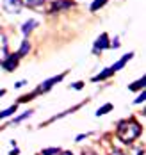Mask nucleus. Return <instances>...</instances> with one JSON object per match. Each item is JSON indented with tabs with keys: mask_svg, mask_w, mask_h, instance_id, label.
<instances>
[{
	"mask_svg": "<svg viewBox=\"0 0 146 155\" xmlns=\"http://www.w3.org/2000/svg\"><path fill=\"white\" fill-rule=\"evenodd\" d=\"M59 153V148H47L43 150V155H57Z\"/></svg>",
	"mask_w": 146,
	"mask_h": 155,
	"instance_id": "17",
	"label": "nucleus"
},
{
	"mask_svg": "<svg viewBox=\"0 0 146 155\" xmlns=\"http://www.w3.org/2000/svg\"><path fill=\"white\" fill-rule=\"evenodd\" d=\"M132 57H134V54H132V52H130V54H125V55H123L119 61L116 62V64H112V66H111V70H112V71H118V70H121V68H123V66H125V64H127V62L132 59Z\"/></svg>",
	"mask_w": 146,
	"mask_h": 155,
	"instance_id": "7",
	"label": "nucleus"
},
{
	"mask_svg": "<svg viewBox=\"0 0 146 155\" xmlns=\"http://www.w3.org/2000/svg\"><path fill=\"white\" fill-rule=\"evenodd\" d=\"M23 2V5H29V7H41L43 4H45V0H21Z\"/></svg>",
	"mask_w": 146,
	"mask_h": 155,
	"instance_id": "13",
	"label": "nucleus"
},
{
	"mask_svg": "<svg viewBox=\"0 0 146 155\" xmlns=\"http://www.w3.org/2000/svg\"><path fill=\"white\" fill-rule=\"evenodd\" d=\"M144 82H146V78L144 77H141L137 82H134V84H130V91H137V89H143L144 87Z\"/></svg>",
	"mask_w": 146,
	"mask_h": 155,
	"instance_id": "12",
	"label": "nucleus"
},
{
	"mask_svg": "<svg viewBox=\"0 0 146 155\" xmlns=\"http://www.w3.org/2000/svg\"><path fill=\"white\" fill-rule=\"evenodd\" d=\"M111 47H112V48H118V47H119V39H118V38H116V39H112V45H111Z\"/></svg>",
	"mask_w": 146,
	"mask_h": 155,
	"instance_id": "20",
	"label": "nucleus"
},
{
	"mask_svg": "<svg viewBox=\"0 0 146 155\" xmlns=\"http://www.w3.org/2000/svg\"><path fill=\"white\" fill-rule=\"evenodd\" d=\"M112 73H114V71L111 70V68H105V70H103V71H102L100 75H96V77H93V82H100V80H105L107 77H111Z\"/></svg>",
	"mask_w": 146,
	"mask_h": 155,
	"instance_id": "11",
	"label": "nucleus"
},
{
	"mask_svg": "<svg viewBox=\"0 0 146 155\" xmlns=\"http://www.w3.org/2000/svg\"><path fill=\"white\" fill-rule=\"evenodd\" d=\"M105 48H109V36L107 34H100V38H98L96 41H95V45H93V52L95 54H100Z\"/></svg>",
	"mask_w": 146,
	"mask_h": 155,
	"instance_id": "4",
	"label": "nucleus"
},
{
	"mask_svg": "<svg viewBox=\"0 0 146 155\" xmlns=\"http://www.w3.org/2000/svg\"><path fill=\"white\" fill-rule=\"evenodd\" d=\"M63 155H73V153H71V152H64Z\"/></svg>",
	"mask_w": 146,
	"mask_h": 155,
	"instance_id": "24",
	"label": "nucleus"
},
{
	"mask_svg": "<svg viewBox=\"0 0 146 155\" xmlns=\"http://www.w3.org/2000/svg\"><path fill=\"white\" fill-rule=\"evenodd\" d=\"M21 5H23L21 0H4V7H5V11H9V13H20Z\"/></svg>",
	"mask_w": 146,
	"mask_h": 155,
	"instance_id": "6",
	"label": "nucleus"
},
{
	"mask_svg": "<svg viewBox=\"0 0 146 155\" xmlns=\"http://www.w3.org/2000/svg\"><path fill=\"white\" fill-rule=\"evenodd\" d=\"M71 87H73V89H82V87H84V82H75Z\"/></svg>",
	"mask_w": 146,
	"mask_h": 155,
	"instance_id": "19",
	"label": "nucleus"
},
{
	"mask_svg": "<svg viewBox=\"0 0 146 155\" xmlns=\"http://www.w3.org/2000/svg\"><path fill=\"white\" fill-rule=\"evenodd\" d=\"M16 112V105H11L9 109H5V110H2L0 112V120H4V118H9L11 114H15Z\"/></svg>",
	"mask_w": 146,
	"mask_h": 155,
	"instance_id": "14",
	"label": "nucleus"
},
{
	"mask_svg": "<svg viewBox=\"0 0 146 155\" xmlns=\"http://www.w3.org/2000/svg\"><path fill=\"white\" fill-rule=\"evenodd\" d=\"M111 110H112V105H111V104H105V105H102V107L96 110V116H103L105 112H111Z\"/></svg>",
	"mask_w": 146,
	"mask_h": 155,
	"instance_id": "15",
	"label": "nucleus"
},
{
	"mask_svg": "<svg viewBox=\"0 0 146 155\" xmlns=\"http://www.w3.org/2000/svg\"><path fill=\"white\" fill-rule=\"evenodd\" d=\"M29 50H31V43H29V41H23V43H21V47H20V50L16 52V55L21 59V57H25V55L29 54Z\"/></svg>",
	"mask_w": 146,
	"mask_h": 155,
	"instance_id": "10",
	"label": "nucleus"
},
{
	"mask_svg": "<svg viewBox=\"0 0 146 155\" xmlns=\"http://www.w3.org/2000/svg\"><path fill=\"white\" fill-rule=\"evenodd\" d=\"M141 136V125L135 120H125L118 123V137L123 141L125 144H130Z\"/></svg>",
	"mask_w": 146,
	"mask_h": 155,
	"instance_id": "1",
	"label": "nucleus"
},
{
	"mask_svg": "<svg viewBox=\"0 0 146 155\" xmlns=\"http://www.w3.org/2000/svg\"><path fill=\"white\" fill-rule=\"evenodd\" d=\"M134 102H135V104H143V102H144V93H141L139 94V98H135Z\"/></svg>",
	"mask_w": 146,
	"mask_h": 155,
	"instance_id": "18",
	"label": "nucleus"
},
{
	"mask_svg": "<svg viewBox=\"0 0 146 155\" xmlns=\"http://www.w3.org/2000/svg\"><path fill=\"white\" fill-rule=\"evenodd\" d=\"M111 155H125V153H123V152H119V150H114Z\"/></svg>",
	"mask_w": 146,
	"mask_h": 155,
	"instance_id": "23",
	"label": "nucleus"
},
{
	"mask_svg": "<svg viewBox=\"0 0 146 155\" xmlns=\"http://www.w3.org/2000/svg\"><path fill=\"white\" fill-rule=\"evenodd\" d=\"M71 5H73V0H57V2H54V4L50 5V13H59V11L68 9V7H71Z\"/></svg>",
	"mask_w": 146,
	"mask_h": 155,
	"instance_id": "5",
	"label": "nucleus"
},
{
	"mask_svg": "<svg viewBox=\"0 0 146 155\" xmlns=\"http://www.w3.org/2000/svg\"><path fill=\"white\" fill-rule=\"evenodd\" d=\"M82 155H98V153H95V152H91V150H86V152H84Z\"/></svg>",
	"mask_w": 146,
	"mask_h": 155,
	"instance_id": "22",
	"label": "nucleus"
},
{
	"mask_svg": "<svg viewBox=\"0 0 146 155\" xmlns=\"http://www.w3.org/2000/svg\"><path fill=\"white\" fill-rule=\"evenodd\" d=\"M25 84H27V80H20V82H16L15 87H21V86H25Z\"/></svg>",
	"mask_w": 146,
	"mask_h": 155,
	"instance_id": "21",
	"label": "nucleus"
},
{
	"mask_svg": "<svg viewBox=\"0 0 146 155\" xmlns=\"http://www.w3.org/2000/svg\"><path fill=\"white\" fill-rule=\"evenodd\" d=\"M34 27H37V21H36V20H29V21H25V23L21 25V34H23V36H29V34L32 32Z\"/></svg>",
	"mask_w": 146,
	"mask_h": 155,
	"instance_id": "8",
	"label": "nucleus"
},
{
	"mask_svg": "<svg viewBox=\"0 0 146 155\" xmlns=\"http://www.w3.org/2000/svg\"><path fill=\"white\" fill-rule=\"evenodd\" d=\"M63 78H64V75H57V77H54V78H48V80H45V82H43V84H41V86H39V87H37V89H36L32 94H29V96H25V98H20L18 102H29V98H31V96H36V94L47 93V91H50V89H52V87H54L57 82H61Z\"/></svg>",
	"mask_w": 146,
	"mask_h": 155,
	"instance_id": "2",
	"label": "nucleus"
},
{
	"mask_svg": "<svg viewBox=\"0 0 146 155\" xmlns=\"http://www.w3.org/2000/svg\"><path fill=\"white\" fill-rule=\"evenodd\" d=\"M18 61H20V57H18L16 54H11V55H5V57L0 61V64H2V68H4L5 71H13L18 66Z\"/></svg>",
	"mask_w": 146,
	"mask_h": 155,
	"instance_id": "3",
	"label": "nucleus"
},
{
	"mask_svg": "<svg viewBox=\"0 0 146 155\" xmlns=\"http://www.w3.org/2000/svg\"><path fill=\"white\" fill-rule=\"evenodd\" d=\"M7 55V39H5V36L0 32V59H4Z\"/></svg>",
	"mask_w": 146,
	"mask_h": 155,
	"instance_id": "9",
	"label": "nucleus"
},
{
	"mask_svg": "<svg viewBox=\"0 0 146 155\" xmlns=\"http://www.w3.org/2000/svg\"><path fill=\"white\" fill-rule=\"evenodd\" d=\"M107 4V0H95L93 4H91V11H98L102 5H105Z\"/></svg>",
	"mask_w": 146,
	"mask_h": 155,
	"instance_id": "16",
	"label": "nucleus"
}]
</instances>
